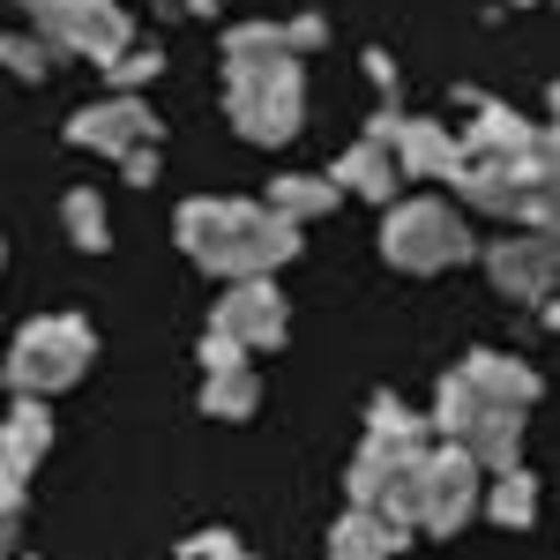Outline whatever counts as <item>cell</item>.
<instances>
[{
  "instance_id": "cell-1",
  "label": "cell",
  "mask_w": 560,
  "mask_h": 560,
  "mask_svg": "<svg viewBox=\"0 0 560 560\" xmlns=\"http://www.w3.org/2000/svg\"><path fill=\"white\" fill-rule=\"evenodd\" d=\"M173 240H179V255L195 261L202 277H217V284L277 277L284 261L300 255V224H284L269 202H217V195L179 202Z\"/></svg>"
},
{
  "instance_id": "cell-2",
  "label": "cell",
  "mask_w": 560,
  "mask_h": 560,
  "mask_svg": "<svg viewBox=\"0 0 560 560\" xmlns=\"http://www.w3.org/2000/svg\"><path fill=\"white\" fill-rule=\"evenodd\" d=\"M90 359H97V329H90L83 314H38V322H23L15 329V345L0 351V374L15 396H60V388H75L90 374Z\"/></svg>"
},
{
  "instance_id": "cell-3",
  "label": "cell",
  "mask_w": 560,
  "mask_h": 560,
  "mask_svg": "<svg viewBox=\"0 0 560 560\" xmlns=\"http://www.w3.org/2000/svg\"><path fill=\"white\" fill-rule=\"evenodd\" d=\"M382 261L404 277H441V269H464L478 255L464 210L441 195H411V202H382Z\"/></svg>"
},
{
  "instance_id": "cell-4",
  "label": "cell",
  "mask_w": 560,
  "mask_h": 560,
  "mask_svg": "<svg viewBox=\"0 0 560 560\" xmlns=\"http://www.w3.org/2000/svg\"><path fill=\"white\" fill-rule=\"evenodd\" d=\"M478 493H486V471L456 441H433L411 464V538H456L478 516Z\"/></svg>"
},
{
  "instance_id": "cell-5",
  "label": "cell",
  "mask_w": 560,
  "mask_h": 560,
  "mask_svg": "<svg viewBox=\"0 0 560 560\" xmlns=\"http://www.w3.org/2000/svg\"><path fill=\"white\" fill-rule=\"evenodd\" d=\"M224 113H232V128L261 142V150H277V142H292L306 128V75L300 60H277V68H261V75H224Z\"/></svg>"
},
{
  "instance_id": "cell-6",
  "label": "cell",
  "mask_w": 560,
  "mask_h": 560,
  "mask_svg": "<svg viewBox=\"0 0 560 560\" xmlns=\"http://www.w3.org/2000/svg\"><path fill=\"white\" fill-rule=\"evenodd\" d=\"M478 120L471 135H456V150L464 158H501V165H530V173H553V128H538V120H516L509 105H471Z\"/></svg>"
},
{
  "instance_id": "cell-7",
  "label": "cell",
  "mask_w": 560,
  "mask_h": 560,
  "mask_svg": "<svg viewBox=\"0 0 560 560\" xmlns=\"http://www.w3.org/2000/svg\"><path fill=\"white\" fill-rule=\"evenodd\" d=\"M210 329H224L240 351H277L292 337V306H284V292H277L269 277H247V284H232V292L217 300Z\"/></svg>"
},
{
  "instance_id": "cell-8",
  "label": "cell",
  "mask_w": 560,
  "mask_h": 560,
  "mask_svg": "<svg viewBox=\"0 0 560 560\" xmlns=\"http://www.w3.org/2000/svg\"><path fill=\"white\" fill-rule=\"evenodd\" d=\"M553 232H509V240H493L486 247V277H493V292L501 300H523V306H546L553 300Z\"/></svg>"
},
{
  "instance_id": "cell-9",
  "label": "cell",
  "mask_w": 560,
  "mask_h": 560,
  "mask_svg": "<svg viewBox=\"0 0 560 560\" xmlns=\"http://www.w3.org/2000/svg\"><path fill=\"white\" fill-rule=\"evenodd\" d=\"M68 142L75 150H97V158H128L135 142H158V113L135 97V90H120V97H105V105H83L75 120H68Z\"/></svg>"
},
{
  "instance_id": "cell-10",
  "label": "cell",
  "mask_w": 560,
  "mask_h": 560,
  "mask_svg": "<svg viewBox=\"0 0 560 560\" xmlns=\"http://www.w3.org/2000/svg\"><path fill=\"white\" fill-rule=\"evenodd\" d=\"M456 195L471 202V210H486V217H509L516 224L523 217V202L538 195V187H553V173H530V165H501V158H456Z\"/></svg>"
},
{
  "instance_id": "cell-11",
  "label": "cell",
  "mask_w": 560,
  "mask_h": 560,
  "mask_svg": "<svg viewBox=\"0 0 560 560\" xmlns=\"http://www.w3.org/2000/svg\"><path fill=\"white\" fill-rule=\"evenodd\" d=\"M45 45H68V52H83V60H120L135 45V23H128V8L120 0H75L52 31H45Z\"/></svg>"
},
{
  "instance_id": "cell-12",
  "label": "cell",
  "mask_w": 560,
  "mask_h": 560,
  "mask_svg": "<svg viewBox=\"0 0 560 560\" xmlns=\"http://www.w3.org/2000/svg\"><path fill=\"white\" fill-rule=\"evenodd\" d=\"M45 456H52V419H45L38 396H23V404L0 419V486H8V493H31V478H38Z\"/></svg>"
},
{
  "instance_id": "cell-13",
  "label": "cell",
  "mask_w": 560,
  "mask_h": 560,
  "mask_svg": "<svg viewBox=\"0 0 560 560\" xmlns=\"http://www.w3.org/2000/svg\"><path fill=\"white\" fill-rule=\"evenodd\" d=\"M456 382L478 396V411H530L538 404V374L523 366L516 351H471L456 366Z\"/></svg>"
},
{
  "instance_id": "cell-14",
  "label": "cell",
  "mask_w": 560,
  "mask_h": 560,
  "mask_svg": "<svg viewBox=\"0 0 560 560\" xmlns=\"http://www.w3.org/2000/svg\"><path fill=\"white\" fill-rule=\"evenodd\" d=\"M388 158H396V173H404V179H448L464 150H456V135L441 128V120H411V113H396Z\"/></svg>"
},
{
  "instance_id": "cell-15",
  "label": "cell",
  "mask_w": 560,
  "mask_h": 560,
  "mask_svg": "<svg viewBox=\"0 0 560 560\" xmlns=\"http://www.w3.org/2000/svg\"><path fill=\"white\" fill-rule=\"evenodd\" d=\"M456 448H464L486 478L516 471V464H523V411H478V427L464 433Z\"/></svg>"
},
{
  "instance_id": "cell-16",
  "label": "cell",
  "mask_w": 560,
  "mask_h": 560,
  "mask_svg": "<svg viewBox=\"0 0 560 560\" xmlns=\"http://www.w3.org/2000/svg\"><path fill=\"white\" fill-rule=\"evenodd\" d=\"M404 546H411V530L382 523L374 509H351V516L329 530V560H396Z\"/></svg>"
},
{
  "instance_id": "cell-17",
  "label": "cell",
  "mask_w": 560,
  "mask_h": 560,
  "mask_svg": "<svg viewBox=\"0 0 560 560\" xmlns=\"http://www.w3.org/2000/svg\"><path fill=\"white\" fill-rule=\"evenodd\" d=\"M337 187H351V195H366V202H396V187H404V173H396V158H388L382 142H366V135H359V142H351L345 158H337Z\"/></svg>"
},
{
  "instance_id": "cell-18",
  "label": "cell",
  "mask_w": 560,
  "mask_h": 560,
  "mask_svg": "<svg viewBox=\"0 0 560 560\" xmlns=\"http://www.w3.org/2000/svg\"><path fill=\"white\" fill-rule=\"evenodd\" d=\"M337 195H345V187H337L329 173H284V179H269V195H261V202L284 217V224H314V217L337 210Z\"/></svg>"
},
{
  "instance_id": "cell-19",
  "label": "cell",
  "mask_w": 560,
  "mask_h": 560,
  "mask_svg": "<svg viewBox=\"0 0 560 560\" xmlns=\"http://www.w3.org/2000/svg\"><path fill=\"white\" fill-rule=\"evenodd\" d=\"M366 441H382V448H396V456H427L433 427L404 404V396H388V388H382V396L366 404Z\"/></svg>"
},
{
  "instance_id": "cell-20",
  "label": "cell",
  "mask_w": 560,
  "mask_h": 560,
  "mask_svg": "<svg viewBox=\"0 0 560 560\" xmlns=\"http://www.w3.org/2000/svg\"><path fill=\"white\" fill-rule=\"evenodd\" d=\"M419 456H396V448H382V441H359V456H351V478H345V493H351V509H374L396 478L411 471Z\"/></svg>"
},
{
  "instance_id": "cell-21",
  "label": "cell",
  "mask_w": 560,
  "mask_h": 560,
  "mask_svg": "<svg viewBox=\"0 0 560 560\" xmlns=\"http://www.w3.org/2000/svg\"><path fill=\"white\" fill-rule=\"evenodd\" d=\"M261 411V382L255 366H217V374H202V419H255Z\"/></svg>"
},
{
  "instance_id": "cell-22",
  "label": "cell",
  "mask_w": 560,
  "mask_h": 560,
  "mask_svg": "<svg viewBox=\"0 0 560 560\" xmlns=\"http://www.w3.org/2000/svg\"><path fill=\"white\" fill-rule=\"evenodd\" d=\"M277 60H292L277 23H232V31H224V75H261V68H277Z\"/></svg>"
},
{
  "instance_id": "cell-23",
  "label": "cell",
  "mask_w": 560,
  "mask_h": 560,
  "mask_svg": "<svg viewBox=\"0 0 560 560\" xmlns=\"http://www.w3.org/2000/svg\"><path fill=\"white\" fill-rule=\"evenodd\" d=\"M478 509H486V516L501 523V530H530V523H538V478L523 471H501L493 478V493H478Z\"/></svg>"
},
{
  "instance_id": "cell-24",
  "label": "cell",
  "mask_w": 560,
  "mask_h": 560,
  "mask_svg": "<svg viewBox=\"0 0 560 560\" xmlns=\"http://www.w3.org/2000/svg\"><path fill=\"white\" fill-rule=\"evenodd\" d=\"M60 224H68V240H75L83 255H105V247H113V217L97 202V187H75V195L60 202Z\"/></svg>"
},
{
  "instance_id": "cell-25",
  "label": "cell",
  "mask_w": 560,
  "mask_h": 560,
  "mask_svg": "<svg viewBox=\"0 0 560 560\" xmlns=\"http://www.w3.org/2000/svg\"><path fill=\"white\" fill-rule=\"evenodd\" d=\"M0 68H8L15 83H45V75H52V45L45 38H0Z\"/></svg>"
},
{
  "instance_id": "cell-26",
  "label": "cell",
  "mask_w": 560,
  "mask_h": 560,
  "mask_svg": "<svg viewBox=\"0 0 560 560\" xmlns=\"http://www.w3.org/2000/svg\"><path fill=\"white\" fill-rule=\"evenodd\" d=\"M105 68H113V83H120V90H142V83H158V75H165V52H158V45H128V52H120V60H105Z\"/></svg>"
},
{
  "instance_id": "cell-27",
  "label": "cell",
  "mask_w": 560,
  "mask_h": 560,
  "mask_svg": "<svg viewBox=\"0 0 560 560\" xmlns=\"http://www.w3.org/2000/svg\"><path fill=\"white\" fill-rule=\"evenodd\" d=\"M179 560H247V546H240L232 530H195V538L179 546Z\"/></svg>"
},
{
  "instance_id": "cell-28",
  "label": "cell",
  "mask_w": 560,
  "mask_h": 560,
  "mask_svg": "<svg viewBox=\"0 0 560 560\" xmlns=\"http://www.w3.org/2000/svg\"><path fill=\"white\" fill-rule=\"evenodd\" d=\"M277 31H284V52H292V60L329 45V23H322V15H292V23H277Z\"/></svg>"
},
{
  "instance_id": "cell-29",
  "label": "cell",
  "mask_w": 560,
  "mask_h": 560,
  "mask_svg": "<svg viewBox=\"0 0 560 560\" xmlns=\"http://www.w3.org/2000/svg\"><path fill=\"white\" fill-rule=\"evenodd\" d=\"M195 359H202V374H217V366H247V351L232 345L224 329H202V351H195Z\"/></svg>"
},
{
  "instance_id": "cell-30",
  "label": "cell",
  "mask_w": 560,
  "mask_h": 560,
  "mask_svg": "<svg viewBox=\"0 0 560 560\" xmlns=\"http://www.w3.org/2000/svg\"><path fill=\"white\" fill-rule=\"evenodd\" d=\"M120 173H128V187H150L158 179V142H135L128 158H120Z\"/></svg>"
},
{
  "instance_id": "cell-31",
  "label": "cell",
  "mask_w": 560,
  "mask_h": 560,
  "mask_svg": "<svg viewBox=\"0 0 560 560\" xmlns=\"http://www.w3.org/2000/svg\"><path fill=\"white\" fill-rule=\"evenodd\" d=\"M15 538H23V493L0 486V553H15Z\"/></svg>"
},
{
  "instance_id": "cell-32",
  "label": "cell",
  "mask_w": 560,
  "mask_h": 560,
  "mask_svg": "<svg viewBox=\"0 0 560 560\" xmlns=\"http://www.w3.org/2000/svg\"><path fill=\"white\" fill-rule=\"evenodd\" d=\"M23 8H31V23H38V38H45V31H52V23H60L75 0H23Z\"/></svg>"
},
{
  "instance_id": "cell-33",
  "label": "cell",
  "mask_w": 560,
  "mask_h": 560,
  "mask_svg": "<svg viewBox=\"0 0 560 560\" xmlns=\"http://www.w3.org/2000/svg\"><path fill=\"white\" fill-rule=\"evenodd\" d=\"M366 75H374V83L396 97V60H388V52H366Z\"/></svg>"
},
{
  "instance_id": "cell-34",
  "label": "cell",
  "mask_w": 560,
  "mask_h": 560,
  "mask_svg": "<svg viewBox=\"0 0 560 560\" xmlns=\"http://www.w3.org/2000/svg\"><path fill=\"white\" fill-rule=\"evenodd\" d=\"M179 8H187V15H217L224 0H179Z\"/></svg>"
},
{
  "instance_id": "cell-35",
  "label": "cell",
  "mask_w": 560,
  "mask_h": 560,
  "mask_svg": "<svg viewBox=\"0 0 560 560\" xmlns=\"http://www.w3.org/2000/svg\"><path fill=\"white\" fill-rule=\"evenodd\" d=\"M516 8H530V0H516Z\"/></svg>"
},
{
  "instance_id": "cell-36",
  "label": "cell",
  "mask_w": 560,
  "mask_h": 560,
  "mask_svg": "<svg viewBox=\"0 0 560 560\" xmlns=\"http://www.w3.org/2000/svg\"><path fill=\"white\" fill-rule=\"evenodd\" d=\"M0 388H8V374H0Z\"/></svg>"
},
{
  "instance_id": "cell-37",
  "label": "cell",
  "mask_w": 560,
  "mask_h": 560,
  "mask_svg": "<svg viewBox=\"0 0 560 560\" xmlns=\"http://www.w3.org/2000/svg\"><path fill=\"white\" fill-rule=\"evenodd\" d=\"M0 261H8V247H0Z\"/></svg>"
},
{
  "instance_id": "cell-38",
  "label": "cell",
  "mask_w": 560,
  "mask_h": 560,
  "mask_svg": "<svg viewBox=\"0 0 560 560\" xmlns=\"http://www.w3.org/2000/svg\"><path fill=\"white\" fill-rule=\"evenodd\" d=\"M0 560H15V553H0Z\"/></svg>"
}]
</instances>
